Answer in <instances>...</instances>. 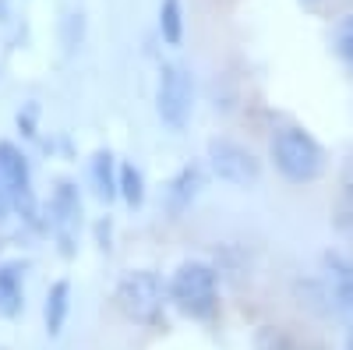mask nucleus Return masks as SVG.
<instances>
[{
    "label": "nucleus",
    "instance_id": "423d86ee",
    "mask_svg": "<svg viewBox=\"0 0 353 350\" xmlns=\"http://www.w3.org/2000/svg\"><path fill=\"white\" fill-rule=\"evenodd\" d=\"M50 213H53V230L61 233V244H64L61 251L71 255V233L81 223V198L71 181H57L53 198H50Z\"/></svg>",
    "mask_w": 353,
    "mask_h": 350
},
{
    "label": "nucleus",
    "instance_id": "0eeeda50",
    "mask_svg": "<svg viewBox=\"0 0 353 350\" xmlns=\"http://www.w3.org/2000/svg\"><path fill=\"white\" fill-rule=\"evenodd\" d=\"M201 188H205V173H201V166H198V163L184 166V170L166 184V213L176 220V216H181V213L191 206V202L198 198Z\"/></svg>",
    "mask_w": 353,
    "mask_h": 350
},
{
    "label": "nucleus",
    "instance_id": "ddd939ff",
    "mask_svg": "<svg viewBox=\"0 0 353 350\" xmlns=\"http://www.w3.org/2000/svg\"><path fill=\"white\" fill-rule=\"evenodd\" d=\"M254 350H297V340H293L283 326H258L251 336Z\"/></svg>",
    "mask_w": 353,
    "mask_h": 350
},
{
    "label": "nucleus",
    "instance_id": "39448f33",
    "mask_svg": "<svg viewBox=\"0 0 353 350\" xmlns=\"http://www.w3.org/2000/svg\"><path fill=\"white\" fill-rule=\"evenodd\" d=\"M209 163L216 170V177L233 184V188H254L261 181V159L241 142L212 138L209 142Z\"/></svg>",
    "mask_w": 353,
    "mask_h": 350
},
{
    "label": "nucleus",
    "instance_id": "5701e85b",
    "mask_svg": "<svg viewBox=\"0 0 353 350\" xmlns=\"http://www.w3.org/2000/svg\"><path fill=\"white\" fill-rule=\"evenodd\" d=\"M343 350H353V326L346 329V340H343Z\"/></svg>",
    "mask_w": 353,
    "mask_h": 350
},
{
    "label": "nucleus",
    "instance_id": "f03ea898",
    "mask_svg": "<svg viewBox=\"0 0 353 350\" xmlns=\"http://www.w3.org/2000/svg\"><path fill=\"white\" fill-rule=\"evenodd\" d=\"M170 304L188 318H209L219 308V273L209 262H184L166 283Z\"/></svg>",
    "mask_w": 353,
    "mask_h": 350
},
{
    "label": "nucleus",
    "instance_id": "2eb2a0df",
    "mask_svg": "<svg viewBox=\"0 0 353 350\" xmlns=\"http://www.w3.org/2000/svg\"><path fill=\"white\" fill-rule=\"evenodd\" d=\"M332 46H336V57L353 71V14H343L332 28Z\"/></svg>",
    "mask_w": 353,
    "mask_h": 350
},
{
    "label": "nucleus",
    "instance_id": "1a4fd4ad",
    "mask_svg": "<svg viewBox=\"0 0 353 350\" xmlns=\"http://www.w3.org/2000/svg\"><path fill=\"white\" fill-rule=\"evenodd\" d=\"M0 184L8 191L28 188V159L21 156V149H14L11 142H0Z\"/></svg>",
    "mask_w": 353,
    "mask_h": 350
},
{
    "label": "nucleus",
    "instance_id": "6e6552de",
    "mask_svg": "<svg viewBox=\"0 0 353 350\" xmlns=\"http://www.w3.org/2000/svg\"><path fill=\"white\" fill-rule=\"evenodd\" d=\"M88 173H92V184H96V195L103 202L117 198L121 195V170L113 173V153L110 149H99L92 156V163H88Z\"/></svg>",
    "mask_w": 353,
    "mask_h": 350
},
{
    "label": "nucleus",
    "instance_id": "393cba45",
    "mask_svg": "<svg viewBox=\"0 0 353 350\" xmlns=\"http://www.w3.org/2000/svg\"><path fill=\"white\" fill-rule=\"evenodd\" d=\"M304 4H321V0H304Z\"/></svg>",
    "mask_w": 353,
    "mask_h": 350
},
{
    "label": "nucleus",
    "instance_id": "9d476101",
    "mask_svg": "<svg viewBox=\"0 0 353 350\" xmlns=\"http://www.w3.org/2000/svg\"><path fill=\"white\" fill-rule=\"evenodd\" d=\"M68 301H71V283L68 280H57L46 290V304H43V318H46V333L50 336H61L64 318H68Z\"/></svg>",
    "mask_w": 353,
    "mask_h": 350
},
{
    "label": "nucleus",
    "instance_id": "a211bd4d",
    "mask_svg": "<svg viewBox=\"0 0 353 350\" xmlns=\"http://www.w3.org/2000/svg\"><path fill=\"white\" fill-rule=\"evenodd\" d=\"M336 308L353 318V276L350 280H336Z\"/></svg>",
    "mask_w": 353,
    "mask_h": 350
},
{
    "label": "nucleus",
    "instance_id": "9b49d317",
    "mask_svg": "<svg viewBox=\"0 0 353 350\" xmlns=\"http://www.w3.org/2000/svg\"><path fill=\"white\" fill-rule=\"evenodd\" d=\"M25 308L21 294V266H0V315L14 318Z\"/></svg>",
    "mask_w": 353,
    "mask_h": 350
},
{
    "label": "nucleus",
    "instance_id": "f3484780",
    "mask_svg": "<svg viewBox=\"0 0 353 350\" xmlns=\"http://www.w3.org/2000/svg\"><path fill=\"white\" fill-rule=\"evenodd\" d=\"M325 266L336 273V280H350L353 276V251H329Z\"/></svg>",
    "mask_w": 353,
    "mask_h": 350
},
{
    "label": "nucleus",
    "instance_id": "dca6fc26",
    "mask_svg": "<svg viewBox=\"0 0 353 350\" xmlns=\"http://www.w3.org/2000/svg\"><path fill=\"white\" fill-rule=\"evenodd\" d=\"M332 226H336V233H339L343 241L353 244V195L350 191H343L336 198V206H332Z\"/></svg>",
    "mask_w": 353,
    "mask_h": 350
},
{
    "label": "nucleus",
    "instance_id": "f8f14e48",
    "mask_svg": "<svg viewBox=\"0 0 353 350\" xmlns=\"http://www.w3.org/2000/svg\"><path fill=\"white\" fill-rule=\"evenodd\" d=\"M159 36L166 46H181L184 39V8L181 0H163L159 4Z\"/></svg>",
    "mask_w": 353,
    "mask_h": 350
},
{
    "label": "nucleus",
    "instance_id": "7ed1b4c3",
    "mask_svg": "<svg viewBox=\"0 0 353 350\" xmlns=\"http://www.w3.org/2000/svg\"><path fill=\"white\" fill-rule=\"evenodd\" d=\"M170 301V290L163 286L156 269H131L121 276L113 290V304L124 318L138 326H156L163 318V304Z\"/></svg>",
    "mask_w": 353,
    "mask_h": 350
},
{
    "label": "nucleus",
    "instance_id": "b1692460",
    "mask_svg": "<svg viewBox=\"0 0 353 350\" xmlns=\"http://www.w3.org/2000/svg\"><path fill=\"white\" fill-rule=\"evenodd\" d=\"M8 18V0H0V21Z\"/></svg>",
    "mask_w": 353,
    "mask_h": 350
},
{
    "label": "nucleus",
    "instance_id": "f257e3e1",
    "mask_svg": "<svg viewBox=\"0 0 353 350\" xmlns=\"http://www.w3.org/2000/svg\"><path fill=\"white\" fill-rule=\"evenodd\" d=\"M269 153H272L276 170L290 184H311L325 173V149H321V142L297 124L279 128Z\"/></svg>",
    "mask_w": 353,
    "mask_h": 350
},
{
    "label": "nucleus",
    "instance_id": "4468645a",
    "mask_svg": "<svg viewBox=\"0 0 353 350\" xmlns=\"http://www.w3.org/2000/svg\"><path fill=\"white\" fill-rule=\"evenodd\" d=\"M121 198L128 202L131 209H138L145 202V181H141V170L134 163H124L121 166Z\"/></svg>",
    "mask_w": 353,
    "mask_h": 350
},
{
    "label": "nucleus",
    "instance_id": "412c9836",
    "mask_svg": "<svg viewBox=\"0 0 353 350\" xmlns=\"http://www.w3.org/2000/svg\"><path fill=\"white\" fill-rule=\"evenodd\" d=\"M339 184H343V191H350V195H353V153H350V156H346V163H343Z\"/></svg>",
    "mask_w": 353,
    "mask_h": 350
},
{
    "label": "nucleus",
    "instance_id": "aec40b11",
    "mask_svg": "<svg viewBox=\"0 0 353 350\" xmlns=\"http://www.w3.org/2000/svg\"><path fill=\"white\" fill-rule=\"evenodd\" d=\"M18 128L25 138H36V103H28L25 110H18Z\"/></svg>",
    "mask_w": 353,
    "mask_h": 350
},
{
    "label": "nucleus",
    "instance_id": "4be33fe9",
    "mask_svg": "<svg viewBox=\"0 0 353 350\" xmlns=\"http://www.w3.org/2000/svg\"><path fill=\"white\" fill-rule=\"evenodd\" d=\"M11 206H14V202H11V191H8L4 184H0V223H4V220L11 216Z\"/></svg>",
    "mask_w": 353,
    "mask_h": 350
},
{
    "label": "nucleus",
    "instance_id": "20e7f679",
    "mask_svg": "<svg viewBox=\"0 0 353 350\" xmlns=\"http://www.w3.org/2000/svg\"><path fill=\"white\" fill-rule=\"evenodd\" d=\"M156 110L163 117V124L173 131H184L194 110V81L188 68L181 64H163L159 85H156Z\"/></svg>",
    "mask_w": 353,
    "mask_h": 350
},
{
    "label": "nucleus",
    "instance_id": "6ab92c4d",
    "mask_svg": "<svg viewBox=\"0 0 353 350\" xmlns=\"http://www.w3.org/2000/svg\"><path fill=\"white\" fill-rule=\"evenodd\" d=\"M81 32H85L81 14H68V18H64V46H68V50L78 46V43H81Z\"/></svg>",
    "mask_w": 353,
    "mask_h": 350
}]
</instances>
